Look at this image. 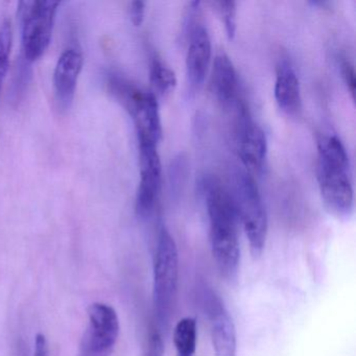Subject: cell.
Returning <instances> with one entry per match:
<instances>
[{"label":"cell","mask_w":356,"mask_h":356,"mask_svg":"<svg viewBox=\"0 0 356 356\" xmlns=\"http://www.w3.org/2000/svg\"><path fill=\"white\" fill-rule=\"evenodd\" d=\"M202 191L209 216L212 256L222 276L236 278L241 264V247L237 233L236 206L222 183L214 177L202 181Z\"/></svg>","instance_id":"1"},{"label":"cell","mask_w":356,"mask_h":356,"mask_svg":"<svg viewBox=\"0 0 356 356\" xmlns=\"http://www.w3.org/2000/svg\"><path fill=\"white\" fill-rule=\"evenodd\" d=\"M318 181L327 208L337 216H349L354 204L349 156L337 135L318 140Z\"/></svg>","instance_id":"2"},{"label":"cell","mask_w":356,"mask_h":356,"mask_svg":"<svg viewBox=\"0 0 356 356\" xmlns=\"http://www.w3.org/2000/svg\"><path fill=\"white\" fill-rule=\"evenodd\" d=\"M153 304L156 326L168 328L176 305L179 282V255L170 231L160 227L153 253Z\"/></svg>","instance_id":"3"},{"label":"cell","mask_w":356,"mask_h":356,"mask_svg":"<svg viewBox=\"0 0 356 356\" xmlns=\"http://www.w3.org/2000/svg\"><path fill=\"white\" fill-rule=\"evenodd\" d=\"M110 93L124 106L136 126L137 136L145 137L157 143L161 140V116L157 97L152 91L143 90L138 86L118 76L108 78Z\"/></svg>","instance_id":"4"},{"label":"cell","mask_w":356,"mask_h":356,"mask_svg":"<svg viewBox=\"0 0 356 356\" xmlns=\"http://www.w3.org/2000/svg\"><path fill=\"white\" fill-rule=\"evenodd\" d=\"M237 216L245 229L253 257H259L266 245L268 235V214L255 180L251 175L241 172L235 179Z\"/></svg>","instance_id":"5"},{"label":"cell","mask_w":356,"mask_h":356,"mask_svg":"<svg viewBox=\"0 0 356 356\" xmlns=\"http://www.w3.org/2000/svg\"><path fill=\"white\" fill-rule=\"evenodd\" d=\"M59 5L55 1H22L18 5L22 51L29 63L40 59L49 49Z\"/></svg>","instance_id":"6"},{"label":"cell","mask_w":356,"mask_h":356,"mask_svg":"<svg viewBox=\"0 0 356 356\" xmlns=\"http://www.w3.org/2000/svg\"><path fill=\"white\" fill-rule=\"evenodd\" d=\"M140 181L137 189L135 210L137 216L147 218L153 213L161 189L162 165L157 143L138 137Z\"/></svg>","instance_id":"7"},{"label":"cell","mask_w":356,"mask_h":356,"mask_svg":"<svg viewBox=\"0 0 356 356\" xmlns=\"http://www.w3.org/2000/svg\"><path fill=\"white\" fill-rule=\"evenodd\" d=\"M89 328L85 334V351L90 355L109 353L120 334V320L112 306L93 303L88 308Z\"/></svg>","instance_id":"8"},{"label":"cell","mask_w":356,"mask_h":356,"mask_svg":"<svg viewBox=\"0 0 356 356\" xmlns=\"http://www.w3.org/2000/svg\"><path fill=\"white\" fill-rule=\"evenodd\" d=\"M205 308L216 356H236V329L224 302L214 291L206 293Z\"/></svg>","instance_id":"9"},{"label":"cell","mask_w":356,"mask_h":356,"mask_svg":"<svg viewBox=\"0 0 356 356\" xmlns=\"http://www.w3.org/2000/svg\"><path fill=\"white\" fill-rule=\"evenodd\" d=\"M239 124L237 149L243 163L251 170H260L268 154V139L259 124H256L243 104H238Z\"/></svg>","instance_id":"10"},{"label":"cell","mask_w":356,"mask_h":356,"mask_svg":"<svg viewBox=\"0 0 356 356\" xmlns=\"http://www.w3.org/2000/svg\"><path fill=\"white\" fill-rule=\"evenodd\" d=\"M211 39L202 22L191 19L188 24V49L186 54L187 76L191 86H201L211 60Z\"/></svg>","instance_id":"11"},{"label":"cell","mask_w":356,"mask_h":356,"mask_svg":"<svg viewBox=\"0 0 356 356\" xmlns=\"http://www.w3.org/2000/svg\"><path fill=\"white\" fill-rule=\"evenodd\" d=\"M83 62L82 51L76 47L65 49L58 60L54 72V88L61 110L70 109L74 102Z\"/></svg>","instance_id":"12"},{"label":"cell","mask_w":356,"mask_h":356,"mask_svg":"<svg viewBox=\"0 0 356 356\" xmlns=\"http://www.w3.org/2000/svg\"><path fill=\"white\" fill-rule=\"evenodd\" d=\"M211 87L216 99L225 107L238 105V76L226 53H218L212 65Z\"/></svg>","instance_id":"13"},{"label":"cell","mask_w":356,"mask_h":356,"mask_svg":"<svg viewBox=\"0 0 356 356\" xmlns=\"http://www.w3.org/2000/svg\"><path fill=\"white\" fill-rule=\"evenodd\" d=\"M275 99L279 107L289 114H296L302 108L301 87L293 64L287 60L279 62L275 81Z\"/></svg>","instance_id":"14"},{"label":"cell","mask_w":356,"mask_h":356,"mask_svg":"<svg viewBox=\"0 0 356 356\" xmlns=\"http://www.w3.org/2000/svg\"><path fill=\"white\" fill-rule=\"evenodd\" d=\"M197 343V327L195 318L187 316L177 323L174 345L177 356H195Z\"/></svg>","instance_id":"15"},{"label":"cell","mask_w":356,"mask_h":356,"mask_svg":"<svg viewBox=\"0 0 356 356\" xmlns=\"http://www.w3.org/2000/svg\"><path fill=\"white\" fill-rule=\"evenodd\" d=\"M149 80L156 90L161 93L168 92L177 85L174 70L158 57L152 58L149 63Z\"/></svg>","instance_id":"16"},{"label":"cell","mask_w":356,"mask_h":356,"mask_svg":"<svg viewBox=\"0 0 356 356\" xmlns=\"http://www.w3.org/2000/svg\"><path fill=\"white\" fill-rule=\"evenodd\" d=\"M11 22L5 20L0 24V92L9 70L10 54L12 47Z\"/></svg>","instance_id":"17"},{"label":"cell","mask_w":356,"mask_h":356,"mask_svg":"<svg viewBox=\"0 0 356 356\" xmlns=\"http://www.w3.org/2000/svg\"><path fill=\"white\" fill-rule=\"evenodd\" d=\"M216 5L224 19L227 34L229 38L232 39L236 33V3L233 0H220Z\"/></svg>","instance_id":"18"},{"label":"cell","mask_w":356,"mask_h":356,"mask_svg":"<svg viewBox=\"0 0 356 356\" xmlns=\"http://www.w3.org/2000/svg\"><path fill=\"white\" fill-rule=\"evenodd\" d=\"M147 356H164V341L162 332L156 325L149 329L147 337Z\"/></svg>","instance_id":"19"},{"label":"cell","mask_w":356,"mask_h":356,"mask_svg":"<svg viewBox=\"0 0 356 356\" xmlns=\"http://www.w3.org/2000/svg\"><path fill=\"white\" fill-rule=\"evenodd\" d=\"M341 70L343 81L347 84L350 92L354 97V93H355V70H354L353 64L347 58H343L341 61Z\"/></svg>","instance_id":"20"},{"label":"cell","mask_w":356,"mask_h":356,"mask_svg":"<svg viewBox=\"0 0 356 356\" xmlns=\"http://www.w3.org/2000/svg\"><path fill=\"white\" fill-rule=\"evenodd\" d=\"M145 1H133L130 6V16L133 24L136 26H141L145 19Z\"/></svg>","instance_id":"21"},{"label":"cell","mask_w":356,"mask_h":356,"mask_svg":"<svg viewBox=\"0 0 356 356\" xmlns=\"http://www.w3.org/2000/svg\"><path fill=\"white\" fill-rule=\"evenodd\" d=\"M34 356H49V345H47V337L44 335L37 334L36 341H35Z\"/></svg>","instance_id":"22"}]
</instances>
